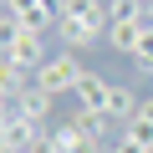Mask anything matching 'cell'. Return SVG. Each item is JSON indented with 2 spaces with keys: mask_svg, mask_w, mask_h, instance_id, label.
<instances>
[{
  "mask_svg": "<svg viewBox=\"0 0 153 153\" xmlns=\"http://www.w3.org/2000/svg\"><path fill=\"white\" fill-rule=\"evenodd\" d=\"M82 71H87V66H82V51H66V46H61V51H51V56L41 61L36 87L51 92V97H71V87L82 82Z\"/></svg>",
  "mask_w": 153,
  "mask_h": 153,
  "instance_id": "1",
  "label": "cell"
},
{
  "mask_svg": "<svg viewBox=\"0 0 153 153\" xmlns=\"http://www.w3.org/2000/svg\"><path fill=\"white\" fill-rule=\"evenodd\" d=\"M0 138H5L10 153H31V148H41V143L51 138V128H46V123H31V117H21V112H10V123L0 128Z\"/></svg>",
  "mask_w": 153,
  "mask_h": 153,
  "instance_id": "2",
  "label": "cell"
},
{
  "mask_svg": "<svg viewBox=\"0 0 153 153\" xmlns=\"http://www.w3.org/2000/svg\"><path fill=\"white\" fill-rule=\"evenodd\" d=\"M5 56H10L21 71H31V76H36V71H41V61H46L51 51H46V36H36V31H21V36L10 41V51H5Z\"/></svg>",
  "mask_w": 153,
  "mask_h": 153,
  "instance_id": "3",
  "label": "cell"
},
{
  "mask_svg": "<svg viewBox=\"0 0 153 153\" xmlns=\"http://www.w3.org/2000/svg\"><path fill=\"white\" fill-rule=\"evenodd\" d=\"M107 87H112L107 76H97V71H82V82L71 87V97H66V102H71V107H87V112H102V102H107Z\"/></svg>",
  "mask_w": 153,
  "mask_h": 153,
  "instance_id": "4",
  "label": "cell"
},
{
  "mask_svg": "<svg viewBox=\"0 0 153 153\" xmlns=\"http://www.w3.org/2000/svg\"><path fill=\"white\" fill-rule=\"evenodd\" d=\"M66 123H71L76 133H82V138H87V143H92L97 153H107V117H102V112H87V107H71V112H66Z\"/></svg>",
  "mask_w": 153,
  "mask_h": 153,
  "instance_id": "5",
  "label": "cell"
},
{
  "mask_svg": "<svg viewBox=\"0 0 153 153\" xmlns=\"http://www.w3.org/2000/svg\"><path fill=\"white\" fill-rule=\"evenodd\" d=\"M138 102H143V97H138L133 87L112 82V87H107V102H102V117H107V123H128V117H138Z\"/></svg>",
  "mask_w": 153,
  "mask_h": 153,
  "instance_id": "6",
  "label": "cell"
},
{
  "mask_svg": "<svg viewBox=\"0 0 153 153\" xmlns=\"http://www.w3.org/2000/svg\"><path fill=\"white\" fill-rule=\"evenodd\" d=\"M102 36H107V31H102V26H87V21H61V26H56V41H61L66 51H87V46H97Z\"/></svg>",
  "mask_w": 153,
  "mask_h": 153,
  "instance_id": "7",
  "label": "cell"
},
{
  "mask_svg": "<svg viewBox=\"0 0 153 153\" xmlns=\"http://www.w3.org/2000/svg\"><path fill=\"white\" fill-rule=\"evenodd\" d=\"M61 21H87V26H112L107 21V0H61Z\"/></svg>",
  "mask_w": 153,
  "mask_h": 153,
  "instance_id": "8",
  "label": "cell"
},
{
  "mask_svg": "<svg viewBox=\"0 0 153 153\" xmlns=\"http://www.w3.org/2000/svg\"><path fill=\"white\" fill-rule=\"evenodd\" d=\"M107 46L123 51V56H138V46H143V21H112V26H107Z\"/></svg>",
  "mask_w": 153,
  "mask_h": 153,
  "instance_id": "9",
  "label": "cell"
},
{
  "mask_svg": "<svg viewBox=\"0 0 153 153\" xmlns=\"http://www.w3.org/2000/svg\"><path fill=\"white\" fill-rule=\"evenodd\" d=\"M51 107H56V97H51V92H41L36 82L16 97V112H21V117H31V123H46V117H51Z\"/></svg>",
  "mask_w": 153,
  "mask_h": 153,
  "instance_id": "10",
  "label": "cell"
},
{
  "mask_svg": "<svg viewBox=\"0 0 153 153\" xmlns=\"http://www.w3.org/2000/svg\"><path fill=\"white\" fill-rule=\"evenodd\" d=\"M46 153H97V148L76 133L71 123H56V128H51V138H46Z\"/></svg>",
  "mask_w": 153,
  "mask_h": 153,
  "instance_id": "11",
  "label": "cell"
},
{
  "mask_svg": "<svg viewBox=\"0 0 153 153\" xmlns=\"http://www.w3.org/2000/svg\"><path fill=\"white\" fill-rule=\"evenodd\" d=\"M31 82H36L31 71H21V66H16L10 56H0V97H10V102H16V97H21V92H26Z\"/></svg>",
  "mask_w": 153,
  "mask_h": 153,
  "instance_id": "12",
  "label": "cell"
},
{
  "mask_svg": "<svg viewBox=\"0 0 153 153\" xmlns=\"http://www.w3.org/2000/svg\"><path fill=\"white\" fill-rule=\"evenodd\" d=\"M123 138L153 153V123H148V117H128V123H123Z\"/></svg>",
  "mask_w": 153,
  "mask_h": 153,
  "instance_id": "13",
  "label": "cell"
},
{
  "mask_svg": "<svg viewBox=\"0 0 153 153\" xmlns=\"http://www.w3.org/2000/svg\"><path fill=\"white\" fill-rule=\"evenodd\" d=\"M107 21H143V0H107Z\"/></svg>",
  "mask_w": 153,
  "mask_h": 153,
  "instance_id": "14",
  "label": "cell"
},
{
  "mask_svg": "<svg viewBox=\"0 0 153 153\" xmlns=\"http://www.w3.org/2000/svg\"><path fill=\"white\" fill-rule=\"evenodd\" d=\"M21 31H26V21H16L10 10H0V46H5V51H10V41H16Z\"/></svg>",
  "mask_w": 153,
  "mask_h": 153,
  "instance_id": "15",
  "label": "cell"
},
{
  "mask_svg": "<svg viewBox=\"0 0 153 153\" xmlns=\"http://www.w3.org/2000/svg\"><path fill=\"white\" fill-rule=\"evenodd\" d=\"M41 5H46V0H5V10H10L16 21H31V16L41 10Z\"/></svg>",
  "mask_w": 153,
  "mask_h": 153,
  "instance_id": "16",
  "label": "cell"
},
{
  "mask_svg": "<svg viewBox=\"0 0 153 153\" xmlns=\"http://www.w3.org/2000/svg\"><path fill=\"white\" fill-rule=\"evenodd\" d=\"M107 153H148V148H138V143H128V138L117 133V143H107Z\"/></svg>",
  "mask_w": 153,
  "mask_h": 153,
  "instance_id": "17",
  "label": "cell"
},
{
  "mask_svg": "<svg viewBox=\"0 0 153 153\" xmlns=\"http://www.w3.org/2000/svg\"><path fill=\"white\" fill-rule=\"evenodd\" d=\"M10 112H16V102H10V97H0V128L10 123Z\"/></svg>",
  "mask_w": 153,
  "mask_h": 153,
  "instance_id": "18",
  "label": "cell"
},
{
  "mask_svg": "<svg viewBox=\"0 0 153 153\" xmlns=\"http://www.w3.org/2000/svg\"><path fill=\"white\" fill-rule=\"evenodd\" d=\"M138 117H148V123H153V97H143V102H138Z\"/></svg>",
  "mask_w": 153,
  "mask_h": 153,
  "instance_id": "19",
  "label": "cell"
},
{
  "mask_svg": "<svg viewBox=\"0 0 153 153\" xmlns=\"http://www.w3.org/2000/svg\"><path fill=\"white\" fill-rule=\"evenodd\" d=\"M138 71H143V76H148V82H153V61H143V66H138Z\"/></svg>",
  "mask_w": 153,
  "mask_h": 153,
  "instance_id": "20",
  "label": "cell"
},
{
  "mask_svg": "<svg viewBox=\"0 0 153 153\" xmlns=\"http://www.w3.org/2000/svg\"><path fill=\"white\" fill-rule=\"evenodd\" d=\"M0 153H10V148H5V138H0Z\"/></svg>",
  "mask_w": 153,
  "mask_h": 153,
  "instance_id": "21",
  "label": "cell"
},
{
  "mask_svg": "<svg viewBox=\"0 0 153 153\" xmlns=\"http://www.w3.org/2000/svg\"><path fill=\"white\" fill-rule=\"evenodd\" d=\"M0 10H5V0H0Z\"/></svg>",
  "mask_w": 153,
  "mask_h": 153,
  "instance_id": "22",
  "label": "cell"
},
{
  "mask_svg": "<svg viewBox=\"0 0 153 153\" xmlns=\"http://www.w3.org/2000/svg\"><path fill=\"white\" fill-rule=\"evenodd\" d=\"M0 56H5V46H0Z\"/></svg>",
  "mask_w": 153,
  "mask_h": 153,
  "instance_id": "23",
  "label": "cell"
}]
</instances>
